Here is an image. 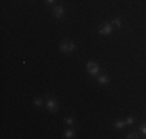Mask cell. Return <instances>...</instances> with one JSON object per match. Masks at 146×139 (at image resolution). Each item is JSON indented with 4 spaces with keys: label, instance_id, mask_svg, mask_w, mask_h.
Wrapping results in <instances>:
<instances>
[{
    "label": "cell",
    "instance_id": "cell-16",
    "mask_svg": "<svg viewBox=\"0 0 146 139\" xmlns=\"http://www.w3.org/2000/svg\"><path fill=\"white\" fill-rule=\"evenodd\" d=\"M145 124H146V121H145Z\"/></svg>",
    "mask_w": 146,
    "mask_h": 139
},
{
    "label": "cell",
    "instance_id": "cell-14",
    "mask_svg": "<svg viewBox=\"0 0 146 139\" xmlns=\"http://www.w3.org/2000/svg\"><path fill=\"white\" fill-rule=\"evenodd\" d=\"M126 138H127V139H132V138L135 139V138H138V136H137V133H129V134H127Z\"/></svg>",
    "mask_w": 146,
    "mask_h": 139
},
{
    "label": "cell",
    "instance_id": "cell-2",
    "mask_svg": "<svg viewBox=\"0 0 146 139\" xmlns=\"http://www.w3.org/2000/svg\"><path fill=\"white\" fill-rule=\"evenodd\" d=\"M86 68H87V71H89L90 76H98L100 73H101V68H100V65L96 64V62H93V60H89L87 65H86Z\"/></svg>",
    "mask_w": 146,
    "mask_h": 139
},
{
    "label": "cell",
    "instance_id": "cell-3",
    "mask_svg": "<svg viewBox=\"0 0 146 139\" xmlns=\"http://www.w3.org/2000/svg\"><path fill=\"white\" fill-rule=\"evenodd\" d=\"M45 105H47V110L50 111V113H56L59 110V102L54 97H48V99L45 100Z\"/></svg>",
    "mask_w": 146,
    "mask_h": 139
},
{
    "label": "cell",
    "instance_id": "cell-11",
    "mask_svg": "<svg viewBox=\"0 0 146 139\" xmlns=\"http://www.w3.org/2000/svg\"><path fill=\"white\" fill-rule=\"evenodd\" d=\"M124 122H126V125H132V124L135 122V117H134V116H127Z\"/></svg>",
    "mask_w": 146,
    "mask_h": 139
},
{
    "label": "cell",
    "instance_id": "cell-1",
    "mask_svg": "<svg viewBox=\"0 0 146 139\" xmlns=\"http://www.w3.org/2000/svg\"><path fill=\"white\" fill-rule=\"evenodd\" d=\"M59 51L64 54H68V53H73V51H76V45L73 43V42H67L64 40L61 45H59Z\"/></svg>",
    "mask_w": 146,
    "mask_h": 139
},
{
    "label": "cell",
    "instance_id": "cell-10",
    "mask_svg": "<svg viewBox=\"0 0 146 139\" xmlns=\"http://www.w3.org/2000/svg\"><path fill=\"white\" fill-rule=\"evenodd\" d=\"M64 138H67V139L75 138V131H73V130H67V131L64 133Z\"/></svg>",
    "mask_w": 146,
    "mask_h": 139
},
{
    "label": "cell",
    "instance_id": "cell-13",
    "mask_svg": "<svg viewBox=\"0 0 146 139\" xmlns=\"http://www.w3.org/2000/svg\"><path fill=\"white\" fill-rule=\"evenodd\" d=\"M140 131H141V133H143L145 136H146V124H145V122L140 125Z\"/></svg>",
    "mask_w": 146,
    "mask_h": 139
},
{
    "label": "cell",
    "instance_id": "cell-7",
    "mask_svg": "<svg viewBox=\"0 0 146 139\" xmlns=\"http://www.w3.org/2000/svg\"><path fill=\"white\" fill-rule=\"evenodd\" d=\"M124 125H126V122H124V121H115V124H113V127H115V128H118V130H121V128H123Z\"/></svg>",
    "mask_w": 146,
    "mask_h": 139
},
{
    "label": "cell",
    "instance_id": "cell-5",
    "mask_svg": "<svg viewBox=\"0 0 146 139\" xmlns=\"http://www.w3.org/2000/svg\"><path fill=\"white\" fill-rule=\"evenodd\" d=\"M53 16L56 17V19H62L64 17V6L62 5H56L53 8Z\"/></svg>",
    "mask_w": 146,
    "mask_h": 139
},
{
    "label": "cell",
    "instance_id": "cell-9",
    "mask_svg": "<svg viewBox=\"0 0 146 139\" xmlns=\"http://www.w3.org/2000/svg\"><path fill=\"white\" fill-rule=\"evenodd\" d=\"M33 104H34V105H36V107H40V105H42V104H44L42 97H34V99H33Z\"/></svg>",
    "mask_w": 146,
    "mask_h": 139
},
{
    "label": "cell",
    "instance_id": "cell-6",
    "mask_svg": "<svg viewBox=\"0 0 146 139\" xmlns=\"http://www.w3.org/2000/svg\"><path fill=\"white\" fill-rule=\"evenodd\" d=\"M110 82V77L107 74H98V83L100 85H106Z\"/></svg>",
    "mask_w": 146,
    "mask_h": 139
},
{
    "label": "cell",
    "instance_id": "cell-12",
    "mask_svg": "<svg viewBox=\"0 0 146 139\" xmlns=\"http://www.w3.org/2000/svg\"><path fill=\"white\" fill-rule=\"evenodd\" d=\"M65 124L68 125V127H72L73 124H75V119H73L72 116H68V117H65Z\"/></svg>",
    "mask_w": 146,
    "mask_h": 139
},
{
    "label": "cell",
    "instance_id": "cell-15",
    "mask_svg": "<svg viewBox=\"0 0 146 139\" xmlns=\"http://www.w3.org/2000/svg\"><path fill=\"white\" fill-rule=\"evenodd\" d=\"M45 3L47 5H54V0H45Z\"/></svg>",
    "mask_w": 146,
    "mask_h": 139
},
{
    "label": "cell",
    "instance_id": "cell-8",
    "mask_svg": "<svg viewBox=\"0 0 146 139\" xmlns=\"http://www.w3.org/2000/svg\"><path fill=\"white\" fill-rule=\"evenodd\" d=\"M110 23H112L113 26H117V28H121V19H120V17H115Z\"/></svg>",
    "mask_w": 146,
    "mask_h": 139
},
{
    "label": "cell",
    "instance_id": "cell-4",
    "mask_svg": "<svg viewBox=\"0 0 146 139\" xmlns=\"http://www.w3.org/2000/svg\"><path fill=\"white\" fill-rule=\"evenodd\" d=\"M98 33L103 34V36H110L113 33V25L112 23H104V25L98 28Z\"/></svg>",
    "mask_w": 146,
    "mask_h": 139
}]
</instances>
